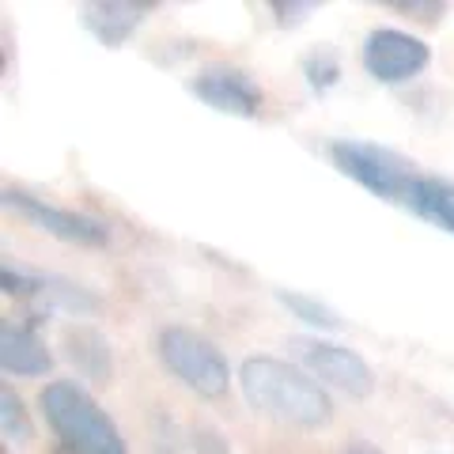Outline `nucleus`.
Returning a JSON list of instances; mask_svg holds the SVG:
<instances>
[{"mask_svg": "<svg viewBox=\"0 0 454 454\" xmlns=\"http://www.w3.org/2000/svg\"><path fill=\"white\" fill-rule=\"evenodd\" d=\"M239 390L254 413L288 428L318 432L333 420V397L322 382L280 356H247L239 367Z\"/></svg>", "mask_w": 454, "mask_h": 454, "instance_id": "f257e3e1", "label": "nucleus"}, {"mask_svg": "<svg viewBox=\"0 0 454 454\" xmlns=\"http://www.w3.org/2000/svg\"><path fill=\"white\" fill-rule=\"evenodd\" d=\"M38 409H42V417H46L50 432L61 439L65 450H73V454H129L114 417L76 379L46 382L38 394Z\"/></svg>", "mask_w": 454, "mask_h": 454, "instance_id": "f03ea898", "label": "nucleus"}, {"mask_svg": "<svg viewBox=\"0 0 454 454\" xmlns=\"http://www.w3.org/2000/svg\"><path fill=\"white\" fill-rule=\"evenodd\" d=\"M155 356L197 397L216 402L231 387V364H227L223 348L205 333L190 330V325H160L155 330Z\"/></svg>", "mask_w": 454, "mask_h": 454, "instance_id": "7ed1b4c3", "label": "nucleus"}, {"mask_svg": "<svg viewBox=\"0 0 454 454\" xmlns=\"http://www.w3.org/2000/svg\"><path fill=\"white\" fill-rule=\"evenodd\" d=\"M330 160L345 178L360 182L367 193L382 197V201H409V190L420 178L402 152L375 145V140H356V137L333 140Z\"/></svg>", "mask_w": 454, "mask_h": 454, "instance_id": "20e7f679", "label": "nucleus"}, {"mask_svg": "<svg viewBox=\"0 0 454 454\" xmlns=\"http://www.w3.org/2000/svg\"><path fill=\"white\" fill-rule=\"evenodd\" d=\"M0 288L4 295H16V300L35 307V322L42 315H53V310H68V315H95L103 300L95 292L80 288L76 280H65L57 273H38V269H23V265H4L0 269Z\"/></svg>", "mask_w": 454, "mask_h": 454, "instance_id": "39448f33", "label": "nucleus"}, {"mask_svg": "<svg viewBox=\"0 0 454 454\" xmlns=\"http://www.w3.org/2000/svg\"><path fill=\"white\" fill-rule=\"evenodd\" d=\"M288 345L295 352V360L303 364V372L310 379H318L322 387H333L348 397L375 394V372L367 367V360L356 348L337 345V340H322V337H292Z\"/></svg>", "mask_w": 454, "mask_h": 454, "instance_id": "423d86ee", "label": "nucleus"}, {"mask_svg": "<svg viewBox=\"0 0 454 454\" xmlns=\"http://www.w3.org/2000/svg\"><path fill=\"white\" fill-rule=\"evenodd\" d=\"M4 208H12L31 227L61 239V243H68V247H106L110 243L106 220L88 216V212H76V208L50 205L46 197H35L27 190H4Z\"/></svg>", "mask_w": 454, "mask_h": 454, "instance_id": "0eeeda50", "label": "nucleus"}, {"mask_svg": "<svg viewBox=\"0 0 454 454\" xmlns=\"http://www.w3.org/2000/svg\"><path fill=\"white\" fill-rule=\"evenodd\" d=\"M360 61L367 68V76L379 83H405L428 68L432 50H428V42L409 35V31L375 27V31H367V38H364Z\"/></svg>", "mask_w": 454, "mask_h": 454, "instance_id": "6e6552de", "label": "nucleus"}, {"mask_svg": "<svg viewBox=\"0 0 454 454\" xmlns=\"http://www.w3.org/2000/svg\"><path fill=\"white\" fill-rule=\"evenodd\" d=\"M190 91L201 98L205 106L231 114V118H258L262 110V88L247 68L235 65H208L190 80Z\"/></svg>", "mask_w": 454, "mask_h": 454, "instance_id": "1a4fd4ad", "label": "nucleus"}, {"mask_svg": "<svg viewBox=\"0 0 454 454\" xmlns=\"http://www.w3.org/2000/svg\"><path fill=\"white\" fill-rule=\"evenodd\" d=\"M0 367L16 379H42L53 372V352L38 337L35 318H4L0 325Z\"/></svg>", "mask_w": 454, "mask_h": 454, "instance_id": "9d476101", "label": "nucleus"}, {"mask_svg": "<svg viewBox=\"0 0 454 454\" xmlns=\"http://www.w3.org/2000/svg\"><path fill=\"white\" fill-rule=\"evenodd\" d=\"M155 12L152 0H95V4L80 8V23L95 35V42H103L106 50L125 46L137 27Z\"/></svg>", "mask_w": 454, "mask_h": 454, "instance_id": "9b49d317", "label": "nucleus"}, {"mask_svg": "<svg viewBox=\"0 0 454 454\" xmlns=\"http://www.w3.org/2000/svg\"><path fill=\"white\" fill-rule=\"evenodd\" d=\"M65 356L88 382H110L114 379V352L110 340L88 322H73L61 330Z\"/></svg>", "mask_w": 454, "mask_h": 454, "instance_id": "f8f14e48", "label": "nucleus"}, {"mask_svg": "<svg viewBox=\"0 0 454 454\" xmlns=\"http://www.w3.org/2000/svg\"><path fill=\"white\" fill-rule=\"evenodd\" d=\"M409 208L417 212L420 220H428L439 231L454 235V182L439 178V175H420L409 190Z\"/></svg>", "mask_w": 454, "mask_h": 454, "instance_id": "ddd939ff", "label": "nucleus"}, {"mask_svg": "<svg viewBox=\"0 0 454 454\" xmlns=\"http://www.w3.org/2000/svg\"><path fill=\"white\" fill-rule=\"evenodd\" d=\"M277 303L288 310L292 318H300L303 325H310V330H325V333H337L340 325V315L333 307H325L322 300H315V295L307 292H288V288H277Z\"/></svg>", "mask_w": 454, "mask_h": 454, "instance_id": "4468645a", "label": "nucleus"}, {"mask_svg": "<svg viewBox=\"0 0 454 454\" xmlns=\"http://www.w3.org/2000/svg\"><path fill=\"white\" fill-rule=\"evenodd\" d=\"M303 76H307V88L315 95L333 91L340 83V57H337V50H330V46L310 50L303 57Z\"/></svg>", "mask_w": 454, "mask_h": 454, "instance_id": "2eb2a0df", "label": "nucleus"}, {"mask_svg": "<svg viewBox=\"0 0 454 454\" xmlns=\"http://www.w3.org/2000/svg\"><path fill=\"white\" fill-rule=\"evenodd\" d=\"M0 432H4L8 443H31L35 424L27 417V405L16 397V390H0Z\"/></svg>", "mask_w": 454, "mask_h": 454, "instance_id": "dca6fc26", "label": "nucleus"}, {"mask_svg": "<svg viewBox=\"0 0 454 454\" xmlns=\"http://www.w3.org/2000/svg\"><path fill=\"white\" fill-rule=\"evenodd\" d=\"M269 12L277 16L280 27H300L307 16H315L318 4H315V0H273Z\"/></svg>", "mask_w": 454, "mask_h": 454, "instance_id": "f3484780", "label": "nucleus"}, {"mask_svg": "<svg viewBox=\"0 0 454 454\" xmlns=\"http://www.w3.org/2000/svg\"><path fill=\"white\" fill-rule=\"evenodd\" d=\"M394 12H402V16H413L420 23H439L447 16V4H439V0H390Z\"/></svg>", "mask_w": 454, "mask_h": 454, "instance_id": "a211bd4d", "label": "nucleus"}, {"mask_svg": "<svg viewBox=\"0 0 454 454\" xmlns=\"http://www.w3.org/2000/svg\"><path fill=\"white\" fill-rule=\"evenodd\" d=\"M193 450L197 454H231L227 450V439L216 428H208V424H197L193 428Z\"/></svg>", "mask_w": 454, "mask_h": 454, "instance_id": "6ab92c4d", "label": "nucleus"}, {"mask_svg": "<svg viewBox=\"0 0 454 454\" xmlns=\"http://www.w3.org/2000/svg\"><path fill=\"white\" fill-rule=\"evenodd\" d=\"M340 454H382L372 439H352V443H345L340 447Z\"/></svg>", "mask_w": 454, "mask_h": 454, "instance_id": "aec40b11", "label": "nucleus"}]
</instances>
